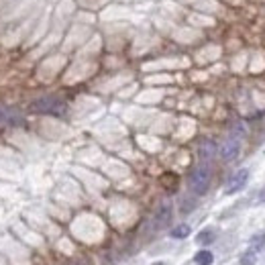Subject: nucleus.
Wrapping results in <instances>:
<instances>
[{
    "instance_id": "9",
    "label": "nucleus",
    "mask_w": 265,
    "mask_h": 265,
    "mask_svg": "<svg viewBox=\"0 0 265 265\" xmlns=\"http://www.w3.org/2000/svg\"><path fill=\"white\" fill-rule=\"evenodd\" d=\"M249 249L251 251H255V253H261L265 249V235H255L253 239H251V243H249Z\"/></svg>"
},
{
    "instance_id": "3",
    "label": "nucleus",
    "mask_w": 265,
    "mask_h": 265,
    "mask_svg": "<svg viewBox=\"0 0 265 265\" xmlns=\"http://www.w3.org/2000/svg\"><path fill=\"white\" fill-rule=\"evenodd\" d=\"M20 125H25V119L20 117L18 111L0 106V127H20Z\"/></svg>"
},
{
    "instance_id": "13",
    "label": "nucleus",
    "mask_w": 265,
    "mask_h": 265,
    "mask_svg": "<svg viewBox=\"0 0 265 265\" xmlns=\"http://www.w3.org/2000/svg\"><path fill=\"white\" fill-rule=\"evenodd\" d=\"M74 265H88V263H86L84 259H80V261H76V263H74Z\"/></svg>"
},
{
    "instance_id": "4",
    "label": "nucleus",
    "mask_w": 265,
    "mask_h": 265,
    "mask_svg": "<svg viewBox=\"0 0 265 265\" xmlns=\"http://www.w3.org/2000/svg\"><path fill=\"white\" fill-rule=\"evenodd\" d=\"M247 180H249V169H239V171H235V173L229 178L225 192H227V194H235V192L243 190L245 184H247Z\"/></svg>"
},
{
    "instance_id": "12",
    "label": "nucleus",
    "mask_w": 265,
    "mask_h": 265,
    "mask_svg": "<svg viewBox=\"0 0 265 265\" xmlns=\"http://www.w3.org/2000/svg\"><path fill=\"white\" fill-rule=\"evenodd\" d=\"M255 261H257V253L251 249L241 257V265H255Z\"/></svg>"
},
{
    "instance_id": "11",
    "label": "nucleus",
    "mask_w": 265,
    "mask_h": 265,
    "mask_svg": "<svg viewBox=\"0 0 265 265\" xmlns=\"http://www.w3.org/2000/svg\"><path fill=\"white\" fill-rule=\"evenodd\" d=\"M190 235V227L188 225H178L175 229H171V237L173 239H186Z\"/></svg>"
},
{
    "instance_id": "10",
    "label": "nucleus",
    "mask_w": 265,
    "mask_h": 265,
    "mask_svg": "<svg viewBox=\"0 0 265 265\" xmlns=\"http://www.w3.org/2000/svg\"><path fill=\"white\" fill-rule=\"evenodd\" d=\"M214 237H216L214 231H208V229H206V231H202V233L196 237V243H198V245H210V243L214 241Z\"/></svg>"
},
{
    "instance_id": "8",
    "label": "nucleus",
    "mask_w": 265,
    "mask_h": 265,
    "mask_svg": "<svg viewBox=\"0 0 265 265\" xmlns=\"http://www.w3.org/2000/svg\"><path fill=\"white\" fill-rule=\"evenodd\" d=\"M194 261H196V265H212L214 255H212L210 251H198V253L194 255Z\"/></svg>"
},
{
    "instance_id": "15",
    "label": "nucleus",
    "mask_w": 265,
    "mask_h": 265,
    "mask_svg": "<svg viewBox=\"0 0 265 265\" xmlns=\"http://www.w3.org/2000/svg\"><path fill=\"white\" fill-rule=\"evenodd\" d=\"M153 265H167V263H163V261H157V263H153Z\"/></svg>"
},
{
    "instance_id": "1",
    "label": "nucleus",
    "mask_w": 265,
    "mask_h": 265,
    "mask_svg": "<svg viewBox=\"0 0 265 265\" xmlns=\"http://www.w3.org/2000/svg\"><path fill=\"white\" fill-rule=\"evenodd\" d=\"M29 111L31 113H37V115H51V117H63L68 113V104L55 96H43V98H37L29 104Z\"/></svg>"
},
{
    "instance_id": "6",
    "label": "nucleus",
    "mask_w": 265,
    "mask_h": 265,
    "mask_svg": "<svg viewBox=\"0 0 265 265\" xmlns=\"http://www.w3.org/2000/svg\"><path fill=\"white\" fill-rule=\"evenodd\" d=\"M171 214H173L171 204H169V202H163V204L157 208L155 216H153V225H155V229H163V227H167V225H169V220H171Z\"/></svg>"
},
{
    "instance_id": "2",
    "label": "nucleus",
    "mask_w": 265,
    "mask_h": 265,
    "mask_svg": "<svg viewBox=\"0 0 265 265\" xmlns=\"http://www.w3.org/2000/svg\"><path fill=\"white\" fill-rule=\"evenodd\" d=\"M208 186H210V169L206 163H202L190 173V188L194 194L202 196V194H206Z\"/></svg>"
},
{
    "instance_id": "7",
    "label": "nucleus",
    "mask_w": 265,
    "mask_h": 265,
    "mask_svg": "<svg viewBox=\"0 0 265 265\" xmlns=\"http://www.w3.org/2000/svg\"><path fill=\"white\" fill-rule=\"evenodd\" d=\"M198 155H200V159L206 163V161H210L214 155H216V143L212 141V139H204L202 143H200V147H198Z\"/></svg>"
},
{
    "instance_id": "5",
    "label": "nucleus",
    "mask_w": 265,
    "mask_h": 265,
    "mask_svg": "<svg viewBox=\"0 0 265 265\" xmlns=\"http://www.w3.org/2000/svg\"><path fill=\"white\" fill-rule=\"evenodd\" d=\"M239 153H241V143H239V139H235V137L227 139V141L223 143V147H220V157H223L225 161H235V159L239 157Z\"/></svg>"
},
{
    "instance_id": "14",
    "label": "nucleus",
    "mask_w": 265,
    "mask_h": 265,
    "mask_svg": "<svg viewBox=\"0 0 265 265\" xmlns=\"http://www.w3.org/2000/svg\"><path fill=\"white\" fill-rule=\"evenodd\" d=\"M259 202H265V192L261 194V196H259Z\"/></svg>"
}]
</instances>
